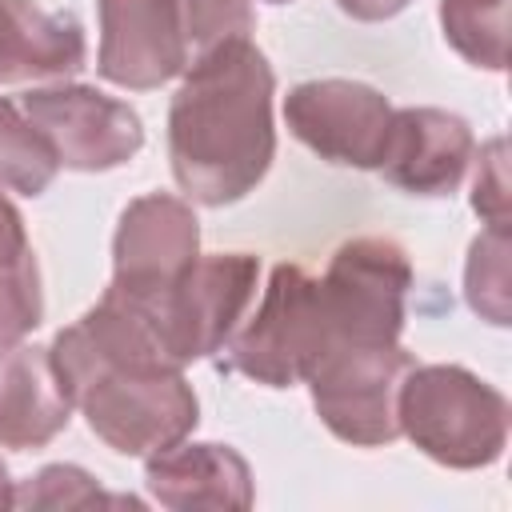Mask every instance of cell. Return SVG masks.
Segmentation results:
<instances>
[{
  "mask_svg": "<svg viewBox=\"0 0 512 512\" xmlns=\"http://www.w3.org/2000/svg\"><path fill=\"white\" fill-rule=\"evenodd\" d=\"M56 372L88 428L120 456H152L200 420L184 368L168 360L148 320L104 288V296L52 340Z\"/></svg>",
  "mask_w": 512,
  "mask_h": 512,
  "instance_id": "6da1fadb",
  "label": "cell"
},
{
  "mask_svg": "<svg viewBox=\"0 0 512 512\" xmlns=\"http://www.w3.org/2000/svg\"><path fill=\"white\" fill-rule=\"evenodd\" d=\"M276 76L248 40H228L184 68L168 108V160L180 192L204 208L244 200L272 168Z\"/></svg>",
  "mask_w": 512,
  "mask_h": 512,
  "instance_id": "7a4b0ae2",
  "label": "cell"
},
{
  "mask_svg": "<svg viewBox=\"0 0 512 512\" xmlns=\"http://www.w3.org/2000/svg\"><path fill=\"white\" fill-rule=\"evenodd\" d=\"M396 420L400 436L456 472L496 464L508 444L504 392L460 364H412L396 392Z\"/></svg>",
  "mask_w": 512,
  "mask_h": 512,
  "instance_id": "3957f363",
  "label": "cell"
},
{
  "mask_svg": "<svg viewBox=\"0 0 512 512\" xmlns=\"http://www.w3.org/2000/svg\"><path fill=\"white\" fill-rule=\"evenodd\" d=\"M332 348V324L324 312L320 280L300 264H276L260 300L244 312L240 328L220 348V368L248 376L264 388L304 384L316 360Z\"/></svg>",
  "mask_w": 512,
  "mask_h": 512,
  "instance_id": "277c9868",
  "label": "cell"
},
{
  "mask_svg": "<svg viewBox=\"0 0 512 512\" xmlns=\"http://www.w3.org/2000/svg\"><path fill=\"white\" fill-rule=\"evenodd\" d=\"M256 280L260 260L252 252H208L196 256L180 284L168 288L156 304H124L148 320L168 360L184 368L228 344V336L240 328L244 312L256 300Z\"/></svg>",
  "mask_w": 512,
  "mask_h": 512,
  "instance_id": "5b68a950",
  "label": "cell"
},
{
  "mask_svg": "<svg viewBox=\"0 0 512 512\" xmlns=\"http://www.w3.org/2000/svg\"><path fill=\"white\" fill-rule=\"evenodd\" d=\"M412 368L408 348L396 344H336L308 372L312 408L324 428L352 448H384L400 436L396 392Z\"/></svg>",
  "mask_w": 512,
  "mask_h": 512,
  "instance_id": "8992f818",
  "label": "cell"
},
{
  "mask_svg": "<svg viewBox=\"0 0 512 512\" xmlns=\"http://www.w3.org/2000/svg\"><path fill=\"white\" fill-rule=\"evenodd\" d=\"M412 288L408 252L388 236H356L340 244L320 276L324 312L336 344H396L404 300Z\"/></svg>",
  "mask_w": 512,
  "mask_h": 512,
  "instance_id": "52a82bcc",
  "label": "cell"
},
{
  "mask_svg": "<svg viewBox=\"0 0 512 512\" xmlns=\"http://www.w3.org/2000/svg\"><path fill=\"white\" fill-rule=\"evenodd\" d=\"M20 108L56 152V164L72 172H112L144 148L136 108L88 84L28 88Z\"/></svg>",
  "mask_w": 512,
  "mask_h": 512,
  "instance_id": "ba28073f",
  "label": "cell"
},
{
  "mask_svg": "<svg viewBox=\"0 0 512 512\" xmlns=\"http://www.w3.org/2000/svg\"><path fill=\"white\" fill-rule=\"evenodd\" d=\"M200 256V220L188 200L172 192L136 196L112 236V284L108 292L144 308L156 304Z\"/></svg>",
  "mask_w": 512,
  "mask_h": 512,
  "instance_id": "9c48e42d",
  "label": "cell"
},
{
  "mask_svg": "<svg viewBox=\"0 0 512 512\" xmlns=\"http://www.w3.org/2000/svg\"><path fill=\"white\" fill-rule=\"evenodd\" d=\"M392 112L384 92L340 76L304 80L284 96L288 132L320 160L344 168H380Z\"/></svg>",
  "mask_w": 512,
  "mask_h": 512,
  "instance_id": "30bf717a",
  "label": "cell"
},
{
  "mask_svg": "<svg viewBox=\"0 0 512 512\" xmlns=\"http://www.w3.org/2000/svg\"><path fill=\"white\" fill-rule=\"evenodd\" d=\"M100 12V56L96 72L108 84L148 92L192 64L188 40L172 0H96Z\"/></svg>",
  "mask_w": 512,
  "mask_h": 512,
  "instance_id": "8fae6325",
  "label": "cell"
},
{
  "mask_svg": "<svg viewBox=\"0 0 512 512\" xmlns=\"http://www.w3.org/2000/svg\"><path fill=\"white\" fill-rule=\"evenodd\" d=\"M472 152L476 140L464 116L444 108H396L376 172L412 196H452Z\"/></svg>",
  "mask_w": 512,
  "mask_h": 512,
  "instance_id": "7c38bea8",
  "label": "cell"
},
{
  "mask_svg": "<svg viewBox=\"0 0 512 512\" xmlns=\"http://www.w3.org/2000/svg\"><path fill=\"white\" fill-rule=\"evenodd\" d=\"M72 420V396L56 372L52 348H0V448L28 452L56 440Z\"/></svg>",
  "mask_w": 512,
  "mask_h": 512,
  "instance_id": "4fadbf2b",
  "label": "cell"
},
{
  "mask_svg": "<svg viewBox=\"0 0 512 512\" xmlns=\"http://www.w3.org/2000/svg\"><path fill=\"white\" fill-rule=\"evenodd\" d=\"M144 484L156 504L192 508H252V468L228 444H172L144 456Z\"/></svg>",
  "mask_w": 512,
  "mask_h": 512,
  "instance_id": "5bb4252c",
  "label": "cell"
},
{
  "mask_svg": "<svg viewBox=\"0 0 512 512\" xmlns=\"http://www.w3.org/2000/svg\"><path fill=\"white\" fill-rule=\"evenodd\" d=\"M88 44L72 12L36 0H0V84L72 76L84 68Z\"/></svg>",
  "mask_w": 512,
  "mask_h": 512,
  "instance_id": "9a60e30c",
  "label": "cell"
},
{
  "mask_svg": "<svg viewBox=\"0 0 512 512\" xmlns=\"http://www.w3.org/2000/svg\"><path fill=\"white\" fill-rule=\"evenodd\" d=\"M440 28L456 56L476 68H508V0H440Z\"/></svg>",
  "mask_w": 512,
  "mask_h": 512,
  "instance_id": "2e32d148",
  "label": "cell"
},
{
  "mask_svg": "<svg viewBox=\"0 0 512 512\" xmlns=\"http://www.w3.org/2000/svg\"><path fill=\"white\" fill-rule=\"evenodd\" d=\"M60 164L40 128L24 116L20 104L0 96V188L20 196H40L56 180Z\"/></svg>",
  "mask_w": 512,
  "mask_h": 512,
  "instance_id": "e0dca14e",
  "label": "cell"
},
{
  "mask_svg": "<svg viewBox=\"0 0 512 512\" xmlns=\"http://www.w3.org/2000/svg\"><path fill=\"white\" fill-rule=\"evenodd\" d=\"M464 296L476 316L504 328L508 324V228L488 224L472 248L464 268Z\"/></svg>",
  "mask_w": 512,
  "mask_h": 512,
  "instance_id": "ac0fdd59",
  "label": "cell"
},
{
  "mask_svg": "<svg viewBox=\"0 0 512 512\" xmlns=\"http://www.w3.org/2000/svg\"><path fill=\"white\" fill-rule=\"evenodd\" d=\"M172 4H176L192 60L208 56L228 40H248L256 28L252 0H172Z\"/></svg>",
  "mask_w": 512,
  "mask_h": 512,
  "instance_id": "d6986e66",
  "label": "cell"
},
{
  "mask_svg": "<svg viewBox=\"0 0 512 512\" xmlns=\"http://www.w3.org/2000/svg\"><path fill=\"white\" fill-rule=\"evenodd\" d=\"M44 320V288L36 252L12 268H0V348L20 344Z\"/></svg>",
  "mask_w": 512,
  "mask_h": 512,
  "instance_id": "ffe728a7",
  "label": "cell"
},
{
  "mask_svg": "<svg viewBox=\"0 0 512 512\" xmlns=\"http://www.w3.org/2000/svg\"><path fill=\"white\" fill-rule=\"evenodd\" d=\"M16 504H24V508H92V504H120V496H108L76 464H48L24 488H16Z\"/></svg>",
  "mask_w": 512,
  "mask_h": 512,
  "instance_id": "44dd1931",
  "label": "cell"
},
{
  "mask_svg": "<svg viewBox=\"0 0 512 512\" xmlns=\"http://www.w3.org/2000/svg\"><path fill=\"white\" fill-rule=\"evenodd\" d=\"M472 208L484 216V224L508 228V176H504V140H492L480 148V168L472 184Z\"/></svg>",
  "mask_w": 512,
  "mask_h": 512,
  "instance_id": "7402d4cb",
  "label": "cell"
},
{
  "mask_svg": "<svg viewBox=\"0 0 512 512\" xmlns=\"http://www.w3.org/2000/svg\"><path fill=\"white\" fill-rule=\"evenodd\" d=\"M28 256H32V244H28V232H24V216L0 192V268H12Z\"/></svg>",
  "mask_w": 512,
  "mask_h": 512,
  "instance_id": "603a6c76",
  "label": "cell"
},
{
  "mask_svg": "<svg viewBox=\"0 0 512 512\" xmlns=\"http://www.w3.org/2000/svg\"><path fill=\"white\" fill-rule=\"evenodd\" d=\"M344 16L352 20H364V24H376V20H388L396 12H404L412 0H336Z\"/></svg>",
  "mask_w": 512,
  "mask_h": 512,
  "instance_id": "cb8c5ba5",
  "label": "cell"
},
{
  "mask_svg": "<svg viewBox=\"0 0 512 512\" xmlns=\"http://www.w3.org/2000/svg\"><path fill=\"white\" fill-rule=\"evenodd\" d=\"M0 508H16V480L4 460H0Z\"/></svg>",
  "mask_w": 512,
  "mask_h": 512,
  "instance_id": "d4e9b609",
  "label": "cell"
},
{
  "mask_svg": "<svg viewBox=\"0 0 512 512\" xmlns=\"http://www.w3.org/2000/svg\"><path fill=\"white\" fill-rule=\"evenodd\" d=\"M268 4H292V0H268Z\"/></svg>",
  "mask_w": 512,
  "mask_h": 512,
  "instance_id": "484cf974",
  "label": "cell"
}]
</instances>
